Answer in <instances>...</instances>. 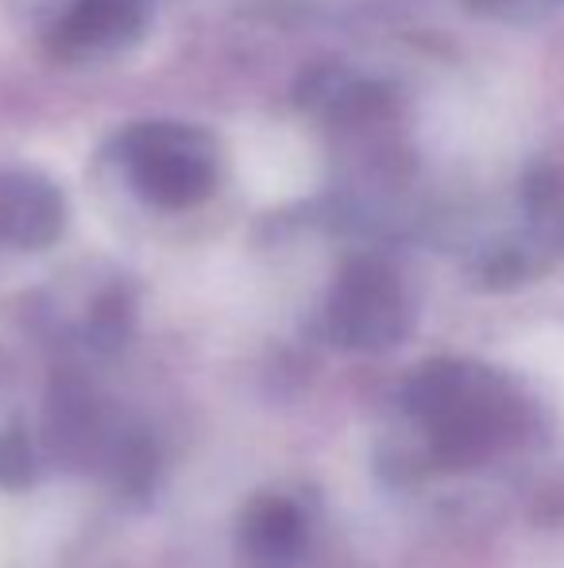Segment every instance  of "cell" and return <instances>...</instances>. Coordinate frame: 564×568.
Listing matches in <instances>:
<instances>
[{
    "mask_svg": "<svg viewBox=\"0 0 564 568\" xmlns=\"http://www.w3.org/2000/svg\"><path fill=\"white\" fill-rule=\"evenodd\" d=\"M329 333L345 348H387L402 333L399 283L379 263H348L329 294Z\"/></svg>",
    "mask_w": 564,
    "mask_h": 568,
    "instance_id": "obj_2",
    "label": "cell"
},
{
    "mask_svg": "<svg viewBox=\"0 0 564 568\" xmlns=\"http://www.w3.org/2000/svg\"><path fill=\"white\" fill-rule=\"evenodd\" d=\"M240 538L248 546V554H256L259 561L283 565L290 561L301 549V538H306V526H301V510L286 499H256L244 515Z\"/></svg>",
    "mask_w": 564,
    "mask_h": 568,
    "instance_id": "obj_5",
    "label": "cell"
},
{
    "mask_svg": "<svg viewBox=\"0 0 564 568\" xmlns=\"http://www.w3.org/2000/svg\"><path fill=\"white\" fill-rule=\"evenodd\" d=\"M147 28V0H74L54 28V54L62 59H105L132 47Z\"/></svg>",
    "mask_w": 564,
    "mask_h": 568,
    "instance_id": "obj_3",
    "label": "cell"
},
{
    "mask_svg": "<svg viewBox=\"0 0 564 568\" xmlns=\"http://www.w3.org/2000/svg\"><path fill=\"white\" fill-rule=\"evenodd\" d=\"M28 453H23V442L20 437H8V442H0V479L4 484H20L23 476H28Z\"/></svg>",
    "mask_w": 564,
    "mask_h": 568,
    "instance_id": "obj_6",
    "label": "cell"
},
{
    "mask_svg": "<svg viewBox=\"0 0 564 568\" xmlns=\"http://www.w3.org/2000/svg\"><path fill=\"white\" fill-rule=\"evenodd\" d=\"M66 202L59 186L35 171H0V240L23 252L47 247L62 236Z\"/></svg>",
    "mask_w": 564,
    "mask_h": 568,
    "instance_id": "obj_4",
    "label": "cell"
},
{
    "mask_svg": "<svg viewBox=\"0 0 564 568\" xmlns=\"http://www.w3.org/2000/svg\"><path fill=\"white\" fill-rule=\"evenodd\" d=\"M121 163L140 197L163 210H189L217 186V143L209 132L182 120L132 124L121 140Z\"/></svg>",
    "mask_w": 564,
    "mask_h": 568,
    "instance_id": "obj_1",
    "label": "cell"
}]
</instances>
